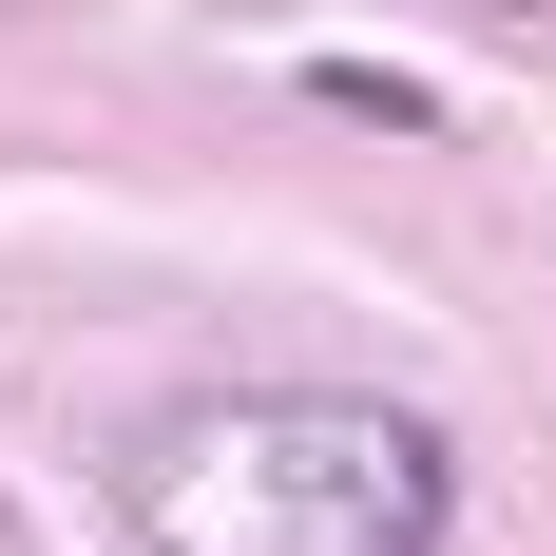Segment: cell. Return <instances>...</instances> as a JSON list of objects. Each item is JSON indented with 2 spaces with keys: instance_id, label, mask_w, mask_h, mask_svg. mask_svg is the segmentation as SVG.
I'll use <instances>...</instances> for the list:
<instances>
[{
  "instance_id": "cell-2",
  "label": "cell",
  "mask_w": 556,
  "mask_h": 556,
  "mask_svg": "<svg viewBox=\"0 0 556 556\" xmlns=\"http://www.w3.org/2000/svg\"><path fill=\"white\" fill-rule=\"evenodd\" d=\"M327 115H365V135H442V97L384 77V58H327Z\"/></svg>"
},
{
  "instance_id": "cell-1",
  "label": "cell",
  "mask_w": 556,
  "mask_h": 556,
  "mask_svg": "<svg viewBox=\"0 0 556 556\" xmlns=\"http://www.w3.org/2000/svg\"><path fill=\"white\" fill-rule=\"evenodd\" d=\"M442 422L365 384H230L135 442V556H442Z\"/></svg>"
}]
</instances>
